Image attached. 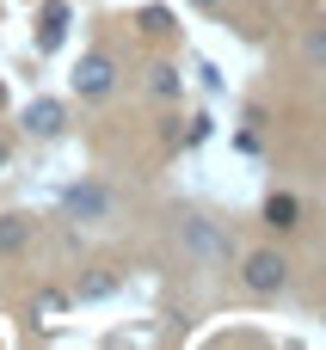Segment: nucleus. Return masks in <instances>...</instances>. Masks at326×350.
<instances>
[{"instance_id": "f257e3e1", "label": "nucleus", "mask_w": 326, "mask_h": 350, "mask_svg": "<svg viewBox=\"0 0 326 350\" xmlns=\"http://www.w3.org/2000/svg\"><path fill=\"white\" fill-rule=\"evenodd\" d=\"M240 289H247V295H259V301L284 295V289H290V258H284V252H271V246L247 252V258H240Z\"/></svg>"}, {"instance_id": "9d476101", "label": "nucleus", "mask_w": 326, "mask_h": 350, "mask_svg": "<svg viewBox=\"0 0 326 350\" xmlns=\"http://www.w3.org/2000/svg\"><path fill=\"white\" fill-rule=\"evenodd\" d=\"M179 86H185L179 62H154V68H148V92H154V98H179Z\"/></svg>"}, {"instance_id": "dca6fc26", "label": "nucleus", "mask_w": 326, "mask_h": 350, "mask_svg": "<svg viewBox=\"0 0 326 350\" xmlns=\"http://www.w3.org/2000/svg\"><path fill=\"white\" fill-rule=\"evenodd\" d=\"M197 6H222V0H197Z\"/></svg>"}, {"instance_id": "20e7f679", "label": "nucleus", "mask_w": 326, "mask_h": 350, "mask_svg": "<svg viewBox=\"0 0 326 350\" xmlns=\"http://www.w3.org/2000/svg\"><path fill=\"white\" fill-rule=\"evenodd\" d=\"M179 240H185V252L197 258V265H228V234L216 228V221H203V215H185V228H179Z\"/></svg>"}, {"instance_id": "f8f14e48", "label": "nucleus", "mask_w": 326, "mask_h": 350, "mask_svg": "<svg viewBox=\"0 0 326 350\" xmlns=\"http://www.w3.org/2000/svg\"><path fill=\"white\" fill-rule=\"evenodd\" d=\"M62 308H68V295H62V289H43V295L31 301V314H37V320H49V314H62Z\"/></svg>"}, {"instance_id": "7ed1b4c3", "label": "nucleus", "mask_w": 326, "mask_h": 350, "mask_svg": "<svg viewBox=\"0 0 326 350\" xmlns=\"http://www.w3.org/2000/svg\"><path fill=\"white\" fill-rule=\"evenodd\" d=\"M74 92L80 98H111L117 92V55L111 49H86L74 62Z\"/></svg>"}, {"instance_id": "ddd939ff", "label": "nucleus", "mask_w": 326, "mask_h": 350, "mask_svg": "<svg viewBox=\"0 0 326 350\" xmlns=\"http://www.w3.org/2000/svg\"><path fill=\"white\" fill-rule=\"evenodd\" d=\"M185 148H197V142H210V117L197 111V117H185V135H179Z\"/></svg>"}, {"instance_id": "f3484780", "label": "nucleus", "mask_w": 326, "mask_h": 350, "mask_svg": "<svg viewBox=\"0 0 326 350\" xmlns=\"http://www.w3.org/2000/svg\"><path fill=\"white\" fill-rule=\"evenodd\" d=\"M0 105H6V86H0Z\"/></svg>"}, {"instance_id": "9b49d317", "label": "nucleus", "mask_w": 326, "mask_h": 350, "mask_svg": "<svg viewBox=\"0 0 326 350\" xmlns=\"http://www.w3.org/2000/svg\"><path fill=\"white\" fill-rule=\"evenodd\" d=\"M136 25H142L148 37H166V31H173V12H166V6H142V18H136Z\"/></svg>"}, {"instance_id": "0eeeda50", "label": "nucleus", "mask_w": 326, "mask_h": 350, "mask_svg": "<svg viewBox=\"0 0 326 350\" xmlns=\"http://www.w3.org/2000/svg\"><path fill=\"white\" fill-rule=\"evenodd\" d=\"M265 228H271V234H296V228H302V203H296L290 191H271V197H265Z\"/></svg>"}, {"instance_id": "2eb2a0df", "label": "nucleus", "mask_w": 326, "mask_h": 350, "mask_svg": "<svg viewBox=\"0 0 326 350\" xmlns=\"http://www.w3.org/2000/svg\"><path fill=\"white\" fill-rule=\"evenodd\" d=\"M6 160H12V148H6V142H0V172H6Z\"/></svg>"}, {"instance_id": "1a4fd4ad", "label": "nucleus", "mask_w": 326, "mask_h": 350, "mask_svg": "<svg viewBox=\"0 0 326 350\" xmlns=\"http://www.w3.org/2000/svg\"><path fill=\"white\" fill-rule=\"evenodd\" d=\"M31 246V215H0V258Z\"/></svg>"}, {"instance_id": "6e6552de", "label": "nucleus", "mask_w": 326, "mask_h": 350, "mask_svg": "<svg viewBox=\"0 0 326 350\" xmlns=\"http://www.w3.org/2000/svg\"><path fill=\"white\" fill-rule=\"evenodd\" d=\"M117 283H123L117 271H92V277H80V283H74V301H111V295H117Z\"/></svg>"}, {"instance_id": "39448f33", "label": "nucleus", "mask_w": 326, "mask_h": 350, "mask_svg": "<svg viewBox=\"0 0 326 350\" xmlns=\"http://www.w3.org/2000/svg\"><path fill=\"white\" fill-rule=\"evenodd\" d=\"M18 129H25L31 142H55V135L68 129V105H62V98H31L25 117H18Z\"/></svg>"}, {"instance_id": "f03ea898", "label": "nucleus", "mask_w": 326, "mask_h": 350, "mask_svg": "<svg viewBox=\"0 0 326 350\" xmlns=\"http://www.w3.org/2000/svg\"><path fill=\"white\" fill-rule=\"evenodd\" d=\"M62 215H68V221L99 228V221H111V215H117V197H111L105 185H92V178H86V185H68V191H62Z\"/></svg>"}, {"instance_id": "4468645a", "label": "nucleus", "mask_w": 326, "mask_h": 350, "mask_svg": "<svg viewBox=\"0 0 326 350\" xmlns=\"http://www.w3.org/2000/svg\"><path fill=\"white\" fill-rule=\"evenodd\" d=\"M308 62H326V31H314V37H308Z\"/></svg>"}, {"instance_id": "423d86ee", "label": "nucleus", "mask_w": 326, "mask_h": 350, "mask_svg": "<svg viewBox=\"0 0 326 350\" xmlns=\"http://www.w3.org/2000/svg\"><path fill=\"white\" fill-rule=\"evenodd\" d=\"M68 0H43V12H37V49L49 55V49H62V37H68Z\"/></svg>"}]
</instances>
